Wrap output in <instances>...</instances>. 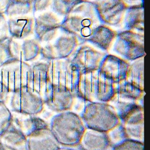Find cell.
Here are the masks:
<instances>
[{"mask_svg": "<svg viewBox=\"0 0 150 150\" xmlns=\"http://www.w3.org/2000/svg\"><path fill=\"white\" fill-rule=\"evenodd\" d=\"M49 129L60 145L77 146L86 127L82 118L75 113L63 112L53 117Z\"/></svg>", "mask_w": 150, "mask_h": 150, "instance_id": "6da1fadb", "label": "cell"}, {"mask_svg": "<svg viewBox=\"0 0 150 150\" xmlns=\"http://www.w3.org/2000/svg\"><path fill=\"white\" fill-rule=\"evenodd\" d=\"M81 118L87 128L106 133L120 123L116 112L106 105H88Z\"/></svg>", "mask_w": 150, "mask_h": 150, "instance_id": "7a4b0ae2", "label": "cell"}, {"mask_svg": "<svg viewBox=\"0 0 150 150\" xmlns=\"http://www.w3.org/2000/svg\"><path fill=\"white\" fill-rule=\"evenodd\" d=\"M31 75V66L23 60L0 67V80L9 93L22 87H30Z\"/></svg>", "mask_w": 150, "mask_h": 150, "instance_id": "3957f363", "label": "cell"}, {"mask_svg": "<svg viewBox=\"0 0 150 150\" xmlns=\"http://www.w3.org/2000/svg\"><path fill=\"white\" fill-rule=\"evenodd\" d=\"M10 106L11 111L26 115H36L44 108V100L29 86L22 87L11 93Z\"/></svg>", "mask_w": 150, "mask_h": 150, "instance_id": "277c9868", "label": "cell"}, {"mask_svg": "<svg viewBox=\"0 0 150 150\" xmlns=\"http://www.w3.org/2000/svg\"><path fill=\"white\" fill-rule=\"evenodd\" d=\"M34 18L35 38L39 43L53 39L60 26L57 14L48 11Z\"/></svg>", "mask_w": 150, "mask_h": 150, "instance_id": "5b68a950", "label": "cell"}, {"mask_svg": "<svg viewBox=\"0 0 150 150\" xmlns=\"http://www.w3.org/2000/svg\"><path fill=\"white\" fill-rule=\"evenodd\" d=\"M10 36L15 39H24L34 34V18L33 15L8 18Z\"/></svg>", "mask_w": 150, "mask_h": 150, "instance_id": "8992f818", "label": "cell"}, {"mask_svg": "<svg viewBox=\"0 0 150 150\" xmlns=\"http://www.w3.org/2000/svg\"><path fill=\"white\" fill-rule=\"evenodd\" d=\"M31 66L32 75L30 87L33 92L44 99L51 85L48 78L47 62H36Z\"/></svg>", "mask_w": 150, "mask_h": 150, "instance_id": "52a82bcc", "label": "cell"}, {"mask_svg": "<svg viewBox=\"0 0 150 150\" xmlns=\"http://www.w3.org/2000/svg\"><path fill=\"white\" fill-rule=\"evenodd\" d=\"M28 150H59L60 145L49 129H43L27 138Z\"/></svg>", "mask_w": 150, "mask_h": 150, "instance_id": "ba28073f", "label": "cell"}, {"mask_svg": "<svg viewBox=\"0 0 150 150\" xmlns=\"http://www.w3.org/2000/svg\"><path fill=\"white\" fill-rule=\"evenodd\" d=\"M82 150H110L106 132L86 128L79 144Z\"/></svg>", "mask_w": 150, "mask_h": 150, "instance_id": "9c48e42d", "label": "cell"}, {"mask_svg": "<svg viewBox=\"0 0 150 150\" xmlns=\"http://www.w3.org/2000/svg\"><path fill=\"white\" fill-rule=\"evenodd\" d=\"M0 150H28L27 138L17 128L11 125L0 136Z\"/></svg>", "mask_w": 150, "mask_h": 150, "instance_id": "30bf717a", "label": "cell"}, {"mask_svg": "<svg viewBox=\"0 0 150 150\" xmlns=\"http://www.w3.org/2000/svg\"><path fill=\"white\" fill-rule=\"evenodd\" d=\"M15 40L10 36L0 40V67L23 60L21 45Z\"/></svg>", "mask_w": 150, "mask_h": 150, "instance_id": "8fae6325", "label": "cell"}, {"mask_svg": "<svg viewBox=\"0 0 150 150\" xmlns=\"http://www.w3.org/2000/svg\"><path fill=\"white\" fill-rule=\"evenodd\" d=\"M23 119H16L15 127L20 130L26 138L37 131L49 127L48 123L43 119L37 117L36 115H28Z\"/></svg>", "mask_w": 150, "mask_h": 150, "instance_id": "7c38bea8", "label": "cell"}, {"mask_svg": "<svg viewBox=\"0 0 150 150\" xmlns=\"http://www.w3.org/2000/svg\"><path fill=\"white\" fill-rule=\"evenodd\" d=\"M5 15L8 18L33 15L32 0H11Z\"/></svg>", "mask_w": 150, "mask_h": 150, "instance_id": "4fadbf2b", "label": "cell"}, {"mask_svg": "<svg viewBox=\"0 0 150 150\" xmlns=\"http://www.w3.org/2000/svg\"><path fill=\"white\" fill-rule=\"evenodd\" d=\"M36 39L25 40L21 45L23 61H31L40 54L41 47Z\"/></svg>", "mask_w": 150, "mask_h": 150, "instance_id": "5bb4252c", "label": "cell"}, {"mask_svg": "<svg viewBox=\"0 0 150 150\" xmlns=\"http://www.w3.org/2000/svg\"><path fill=\"white\" fill-rule=\"evenodd\" d=\"M107 134L111 148L128 139L124 126L121 122L107 132Z\"/></svg>", "mask_w": 150, "mask_h": 150, "instance_id": "9a60e30c", "label": "cell"}, {"mask_svg": "<svg viewBox=\"0 0 150 150\" xmlns=\"http://www.w3.org/2000/svg\"><path fill=\"white\" fill-rule=\"evenodd\" d=\"M123 126L128 139L144 143V122Z\"/></svg>", "mask_w": 150, "mask_h": 150, "instance_id": "2e32d148", "label": "cell"}, {"mask_svg": "<svg viewBox=\"0 0 150 150\" xmlns=\"http://www.w3.org/2000/svg\"><path fill=\"white\" fill-rule=\"evenodd\" d=\"M13 120V115L5 102L0 101V136L9 128Z\"/></svg>", "mask_w": 150, "mask_h": 150, "instance_id": "e0dca14e", "label": "cell"}, {"mask_svg": "<svg viewBox=\"0 0 150 150\" xmlns=\"http://www.w3.org/2000/svg\"><path fill=\"white\" fill-rule=\"evenodd\" d=\"M144 143L127 139L112 147L110 150H144Z\"/></svg>", "mask_w": 150, "mask_h": 150, "instance_id": "ac0fdd59", "label": "cell"}, {"mask_svg": "<svg viewBox=\"0 0 150 150\" xmlns=\"http://www.w3.org/2000/svg\"><path fill=\"white\" fill-rule=\"evenodd\" d=\"M53 0H32L33 15L36 16L39 14L48 11L52 6Z\"/></svg>", "mask_w": 150, "mask_h": 150, "instance_id": "d6986e66", "label": "cell"}, {"mask_svg": "<svg viewBox=\"0 0 150 150\" xmlns=\"http://www.w3.org/2000/svg\"><path fill=\"white\" fill-rule=\"evenodd\" d=\"M8 18L5 14L0 13V40L10 37L8 23Z\"/></svg>", "mask_w": 150, "mask_h": 150, "instance_id": "ffe728a7", "label": "cell"}, {"mask_svg": "<svg viewBox=\"0 0 150 150\" xmlns=\"http://www.w3.org/2000/svg\"><path fill=\"white\" fill-rule=\"evenodd\" d=\"M9 94L7 88L0 80V101L5 102Z\"/></svg>", "mask_w": 150, "mask_h": 150, "instance_id": "44dd1931", "label": "cell"}, {"mask_svg": "<svg viewBox=\"0 0 150 150\" xmlns=\"http://www.w3.org/2000/svg\"><path fill=\"white\" fill-rule=\"evenodd\" d=\"M11 0H0V13L5 14Z\"/></svg>", "mask_w": 150, "mask_h": 150, "instance_id": "7402d4cb", "label": "cell"}, {"mask_svg": "<svg viewBox=\"0 0 150 150\" xmlns=\"http://www.w3.org/2000/svg\"><path fill=\"white\" fill-rule=\"evenodd\" d=\"M59 150H75L70 147H64V148H60Z\"/></svg>", "mask_w": 150, "mask_h": 150, "instance_id": "603a6c76", "label": "cell"}]
</instances>
